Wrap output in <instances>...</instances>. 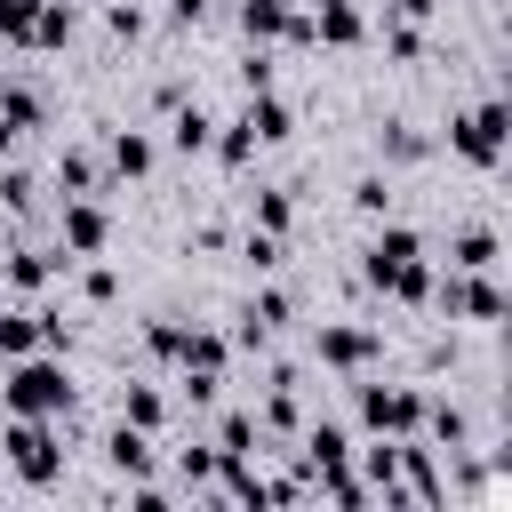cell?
Here are the masks:
<instances>
[{
	"instance_id": "cell-1",
	"label": "cell",
	"mask_w": 512,
	"mask_h": 512,
	"mask_svg": "<svg viewBox=\"0 0 512 512\" xmlns=\"http://www.w3.org/2000/svg\"><path fill=\"white\" fill-rule=\"evenodd\" d=\"M368 280H376V288H392L400 304H424V296H432V272H424V240H416L408 224H384V232L368 240Z\"/></svg>"
},
{
	"instance_id": "cell-2",
	"label": "cell",
	"mask_w": 512,
	"mask_h": 512,
	"mask_svg": "<svg viewBox=\"0 0 512 512\" xmlns=\"http://www.w3.org/2000/svg\"><path fill=\"white\" fill-rule=\"evenodd\" d=\"M0 400H8V416H64V408H72V376H64L56 360L24 352V360L8 368V384H0Z\"/></svg>"
},
{
	"instance_id": "cell-3",
	"label": "cell",
	"mask_w": 512,
	"mask_h": 512,
	"mask_svg": "<svg viewBox=\"0 0 512 512\" xmlns=\"http://www.w3.org/2000/svg\"><path fill=\"white\" fill-rule=\"evenodd\" d=\"M448 152L472 160V168H496V160H504V104L488 96V104L456 112V120H448Z\"/></svg>"
},
{
	"instance_id": "cell-4",
	"label": "cell",
	"mask_w": 512,
	"mask_h": 512,
	"mask_svg": "<svg viewBox=\"0 0 512 512\" xmlns=\"http://www.w3.org/2000/svg\"><path fill=\"white\" fill-rule=\"evenodd\" d=\"M56 464H64L56 432H48L40 416H8V472H16V480H32V488H48V480H56Z\"/></svg>"
},
{
	"instance_id": "cell-5",
	"label": "cell",
	"mask_w": 512,
	"mask_h": 512,
	"mask_svg": "<svg viewBox=\"0 0 512 512\" xmlns=\"http://www.w3.org/2000/svg\"><path fill=\"white\" fill-rule=\"evenodd\" d=\"M440 312H464V320H496L504 312V288L488 272H448L440 280Z\"/></svg>"
},
{
	"instance_id": "cell-6",
	"label": "cell",
	"mask_w": 512,
	"mask_h": 512,
	"mask_svg": "<svg viewBox=\"0 0 512 512\" xmlns=\"http://www.w3.org/2000/svg\"><path fill=\"white\" fill-rule=\"evenodd\" d=\"M360 416H368L376 432H416L424 400H416L408 384H368V392H360Z\"/></svg>"
},
{
	"instance_id": "cell-7",
	"label": "cell",
	"mask_w": 512,
	"mask_h": 512,
	"mask_svg": "<svg viewBox=\"0 0 512 512\" xmlns=\"http://www.w3.org/2000/svg\"><path fill=\"white\" fill-rule=\"evenodd\" d=\"M104 240H112V216H104L88 192H72V200H64V248H72V256H96Z\"/></svg>"
},
{
	"instance_id": "cell-8",
	"label": "cell",
	"mask_w": 512,
	"mask_h": 512,
	"mask_svg": "<svg viewBox=\"0 0 512 512\" xmlns=\"http://www.w3.org/2000/svg\"><path fill=\"white\" fill-rule=\"evenodd\" d=\"M312 40H328V48H352L360 40V0H312Z\"/></svg>"
},
{
	"instance_id": "cell-9",
	"label": "cell",
	"mask_w": 512,
	"mask_h": 512,
	"mask_svg": "<svg viewBox=\"0 0 512 512\" xmlns=\"http://www.w3.org/2000/svg\"><path fill=\"white\" fill-rule=\"evenodd\" d=\"M208 136H216V120L200 104H168V144L176 152H208Z\"/></svg>"
},
{
	"instance_id": "cell-10",
	"label": "cell",
	"mask_w": 512,
	"mask_h": 512,
	"mask_svg": "<svg viewBox=\"0 0 512 512\" xmlns=\"http://www.w3.org/2000/svg\"><path fill=\"white\" fill-rule=\"evenodd\" d=\"M56 264H72V256H40V248H8V256H0L8 288H24V296H32V288H40V280H48Z\"/></svg>"
},
{
	"instance_id": "cell-11",
	"label": "cell",
	"mask_w": 512,
	"mask_h": 512,
	"mask_svg": "<svg viewBox=\"0 0 512 512\" xmlns=\"http://www.w3.org/2000/svg\"><path fill=\"white\" fill-rule=\"evenodd\" d=\"M104 456H112V472H152V440H144V424L120 416V432L104 440Z\"/></svg>"
},
{
	"instance_id": "cell-12",
	"label": "cell",
	"mask_w": 512,
	"mask_h": 512,
	"mask_svg": "<svg viewBox=\"0 0 512 512\" xmlns=\"http://www.w3.org/2000/svg\"><path fill=\"white\" fill-rule=\"evenodd\" d=\"M376 352V336L368 328H320V360H336V368H360Z\"/></svg>"
},
{
	"instance_id": "cell-13",
	"label": "cell",
	"mask_w": 512,
	"mask_h": 512,
	"mask_svg": "<svg viewBox=\"0 0 512 512\" xmlns=\"http://www.w3.org/2000/svg\"><path fill=\"white\" fill-rule=\"evenodd\" d=\"M184 376H224V336H208V328H184Z\"/></svg>"
},
{
	"instance_id": "cell-14",
	"label": "cell",
	"mask_w": 512,
	"mask_h": 512,
	"mask_svg": "<svg viewBox=\"0 0 512 512\" xmlns=\"http://www.w3.org/2000/svg\"><path fill=\"white\" fill-rule=\"evenodd\" d=\"M240 120L256 128V144H280V136H288V104H280L272 88H264V96H248V112H240Z\"/></svg>"
},
{
	"instance_id": "cell-15",
	"label": "cell",
	"mask_w": 512,
	"mask_h": 512,
	"mask_svg": "<svg viewBox=\"0 0 512 512\" xmlns=\"http://www.w3.org/2000/svg\"><path fill=\"white\" fill-rule=\"evenodd\" d=\"M112 168L120 176H152V136L144 128H112Z\"/></svg>"
},
{
	"instance_id": "cell-16",
	"label": "cell",
	"mask_w": 512,
	"mask_h": 512,
	"mask_svg": "<svg viewBox=\"0 0 512 512\" xmlns=\"http://www.w3.org/2000/svg\"><path fill=\"white\" fill-rule=\"evenodd\" d=\"M448 264H456V272H488V264H496V232H488V224H472V232H456V248H448Z\"/></svg>"
},
{
	"instance_id": "cell-17",
	"label": "cell",
	"mask_w": 512,
	"mask_h": 512,
	"mask_svg": "<svg viewBox=\"0 0 512 512\" xmlns=\"http://www.w3.org/2000/svg\"><path fill=\"white\" fill-rule=\"evenodd\" d=\"M40 112H48V104H40V88H24V80H8V88H0V120H8L16 136H24V128H40Z\"/></svg>"
},
{
	"instance_id": "cell-18",
	"label": "cell",
	"mask_w": 512,
	"mask_h": 512,
	"mask_svg": "<svg viewBox=\"0 0 512 512\" xmlns=\"http://www.w3.org/2000/svg\"><path fill=\"white\" fill-rule=\"evenodd\" d=\"M288 16H296L288 0H240V32H248V40H272V32H288Z\"/></svg>"
},
{
	"instance_id": "cell-19",
	"label": "cell",
	"mask_w": 512,
	"mask_h": 512,
	"mask_svg": "<svg viewBox=\"0 0 512 512\" xmlns=\"http://www.w3.org/2000/svg\"><path fill=\"white\" fill-rule=\"evenodd\" d=\"M376 152L400 168V160H424V136H416V120H384L376 128Z\"/></svg>"
},
{
	"instance_id": "cell-20",
	"label": "cell",
	"mask_w": 512,
	"mask_h": 512,
	"mask_svg": "<svg viewBox=\"0 0 512 512\" xmlns=\"http://www.w3.org/2000/svg\"><path fill=\"white\" fill-rule=\"evenodd\" d=\"M64 40H72V8H64V0H48V8L32 16V48H64Z\"/></svg>"
},
{
	"instance_id": "cell-21",
	"label": "cell",
	"mask_w": 512,
	"mask_h": 512,
	"mask_svg": "<svg viewBox=\"0 0 512 512\" xmlns=\"http://www.w3.org/2000/svg\"><path fill=\"white\" fill-rule=\"evenodd\" d=\"M208 144H216V160H224V168H248V160H256V128H248V120H232V128H224V136H208Z\"/></svg>"
},
{
	"instance_id": "cell-22",
	"label": "cell",
	"mask_w": 512,
	"mask_h": 512,
	"mask_svg": "<svg viewBox=\"0 0 512 512\" xmlns=\"http://www.w3.org/2000/svg\"><path fill=\"white\" fill-rule=\"evenodd\" d=\"M56 184H64V200H72V192H96V160H88V152H64V160H56Z\"/></svg>"
},
{
	"instance_id": "cell-23",
	"label": "cell",
	"mask_w": 512,
	"mask_h": 512,
	"mask_svg": "<svg viewBox=\"0 0 512 512\" xmlns=\"http://www.w3.org/2000/svg\"><path fill=\"white\" fill-rule=\"evenodd\" d=\"M288 216H296V200H288L280 184H264V192H256V224H264V232H288Z\"/></svg>"
},
{
	"instance_id": "cell-24",
	"label": "cell",
	"mask_w": 512,
	"mask_h": 512,
	"mask_svg": "<svg viewBox=\"0 0 512 512\" xmlns=\"http://www.w3.org/2000/svg\"><path fill=\"white\" fill-rule=\"evenodd\" d=\"M240 264H248V272H272V264H280V232H264V224H256V232L240 240Z\"/></svg>"
},
{
	"instance_id": "cell-25",
	"label": "cell",
	"mask_w": 512,
	"mask_h": 512,
	"mask_svg": "<svg viewBox=\"0 0 512 512\" xmlns=\"http://www.w3.org/2000/svg\"><path fill=\"white\" fill-rule=\"evenodd\" d=\"M120 416H128V424H144V432H152V424H160V416H168V408H160V392H152V384H128V400H120Z\"/></svg>"
},
{
	"instance_id": "cell-26",
	"label": "cell",
	"mask_w": 512,
	"mask_h": 512,
	"mask_svg": "<svg viewBox=\"0 0 512 512\" xmlns=\"http://www.w3.org/2000/svg\"><path fill=\"white\" fill-rule=\"evenodd\" d=\"M352 208H360V216H384V208H392V184H384V176H360V184H352Z\"/></svg>"
},
{
	"instance_id": "cell-27",
	"label": "cell",
	"mask_w": 512,
	"mask_h": 512,
	"mask_svg": "<svg viewBox=\"0 0 512 512\" xmlns=\"http://www.w3.org/2000/svg\"><path fill=\"white\" fill-rule=\"evenodd\" d=\"M32 16H40V0H0V32L8 40H32Z\"/></svg>"
},
{
	"instance_id": "cell-28",
	"label": "cell",
	"mask_w": 512,
	"mask_h": 512,
	"mask_svg": "<svg viewBox=\"0 0 512 512\" xmlns=\"http://www.w3.org/2000/svg\"><path fill=\"white\" fill-rule=\"evenodd\" d=\"M144 344H152L160 360H176V352H184V328H176V320H152V328H144Z\"/></svg>"
},
{
	"instance_id": "cell-29",
	"label": "cell",
	"mask_w": 512,
	"mask_h": 512,
	"mask_svg": "<svg viewBox=\"0 0 512 512\" xmlns=\"http://www.w3.org/2000/svg\"><path fill=\"white\" fill-rule=\"evenodd\" d=\"M104 24H112L120 40H136V32H144V8H128V0H112V16H104Z\"/></svg>"
},
{
	"instance_id": "cell-30",
	"label": "cell",
	"mask_w": 512,
	"mask_h": 512,
	"mask_svg": "<svg viewBox=\"0 0 512 512\" xmlns=\"http://www.w3.org/2000/svg\"><path fill=\"white\" fill-rule=\"evenodd\" d=\"M240 88L264 96V88H272V56H248V64H240Z\"/></svg>"
},
{
	"instance_id": "cell-31",
	"label": "cell",
	"mask_w": 512,
	"mask_h": 512,
	"mask_svg": "<svg viewBox=\"0 0 512 512\" xmlns=\"http://www.w3.org/2000/svg\"><path fill=\"white\" fill-rule=\"evenodd\" d=\"M0 200H8V208H32V176L8 168V176H0Z\"/></svg>"
},
{
	"instance_id": "cell-32",
	"label": "cell",
	"mask_w": 512,
	"mask_h": 512,
	"mask_svg": "<svg viewBox=\"0 0 512 512\" xmlns=\"http://www.w3.org/2000/svg\"><path fill=\"white\" fill-rule=\"evenodd\" d=\"M80 288H88V296H96V304H104V296H112V288H120V280H112V264H88V272H80Z\"/></svg>"
},
{
	"instance_id": "cell-33",
	"label": "cell",
	"mask_w": 512,
	"mask_h": 512,
	"mask_svg": "<svg viewBox=\"0 0 512 512\" xmlns=\"http://www.w3.org/2000/svg\"><path fill=\"white\" fill-rule=\"evenodd\" d=\"M208 16V0H168V24H200Z\"/></svg>"
},
{
	"instance_id": "cell-34",
	"label": "cell",
	"mask_w": 512,
	"mask_h": 512,
	"mask_svg": "<svg viewBox=\"0 0 512 512\" xmlns=\"http://www.w3.org/2000/svg\"><path fill=\"white\" fill-rule=\"evenodd\" d=\"M480 8H496V0H480Z\"/></svg>"
}]
</instances>
